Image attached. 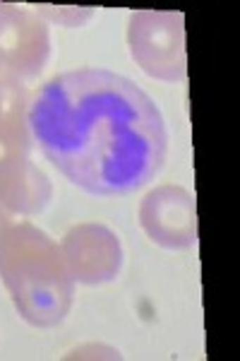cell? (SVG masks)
<instances>
[{"label":"cell","mask_w":240,"mask_h":361,"mask_svg":"<svg viewBox=\"0 0 240 361\" xmlns=\"http://www.w3.org/2000/svg\"><path fill=\"white\" fill-rule=\"evenodd\" d=\"M0 73H5V70H3V66H0ZM5 75H8V73H5Z\"/></svg>","instance_id":"9"},{"label":"cell","mask_w":240,"mask_h":361,"mask_svg":"<svg viewBox=\"0 0 240 361\" xmlns=\"http://www.w3.org/2000/svg\"><path fill=\"white\" fill-rule=\"evenodd\" d=\"M139 222L163 248H190L197 241L195 197L180 185H161L142 200Z\"/></svg>","instance_id":"5"},{"label":"cell","mask_w":240,"mask_h":361,"mask_svg":"<svg viewBox=\"0 0 240 361\" xmlns=\"http://www.w3.org/2000/svg\"><path fill=\"white\" fill-rule=\"evenodd\" d=\"M132 58L156 80L185 78V37L180 13H134L127 32Z\"/></svg>","instance_id":"3"},{"label":"cell","mask_w":240,"mask_h":361,"mask_svg":"<svg viewBox=\"0 0 240 361\" xmlns=\"http://www.w3.org/2000/svg\"><path fill=\"white\" fill-rule=\"evenodd\" d=\"M0 279L29 325L53 328L72 306L75 279L61 246L29 222L0 226Z\"/></svg>","instance_id":"2"},{"label":"cell","mask_w":240,"mask_h":361,"mask_svg":"<svg viewBox=\"0 0 240 361\" xmlns=\"http://www.w3.org/2000/svg\"><path fill=\"white\" fill-rule=\"evenodd\" d=\"M29 92L22 80L0 73V154L29 152L32 130H29Z\"/></svg>","instance_id":"8"},{"label":"cell","mask_w":240,"mask_h":361,"mask_svg":"<svg viewBox=\"0 0 240 361\" xmlns=\"http://www.w3.org/2000/svg\"><path fill=\"white\" fill-rule=\"evenodd\" d=\"M49 27L39 15L0 3V66L17 80H32L49 58Z\"/></svg>","instance_id":"4"},{"label":"cell","mask_w":240,"mask_h":361,"mask_svg":"<svg viewBox=\"0 0 240 361\" xmlns=\"http://www.w3.org/2000/svg\"><path fill=\"white\" fill-rule=\"evenodd\" d=\"M51 200V183L25 152L0 154V226L17 214H34Z\"/></svg>","instance_id":"7"},{"label":"cell","mask_w":240,"mask_h":361,"mask_svg":"<svg viewBox=\"0 0 240 361\" xmlns=\"http://www.w3.org/2000/svg\"><path fill=\"white\" fill-rule=\"evenodd\" d=\"M61 250L70 275L82 284L110 282L122 265L118 236L101 224L72 226L63 238Z\"/></svg>","instance_id":"6"},{"label":"cell","mask_w":240,"mask_h":361,"mask_svg":"<svg viewBox=\"0 0 240 361\" xmlns=\"http://www.w3.org/2000/svg\"><path fill=\"white\" fill-rule=\"evenodd\" d=\"M27 121L46 159L91 195H130L166 161L168 135L159 106L110 70L56 75L29 102Z\"/></svg>","instance_id":"1"}]
</instances>
